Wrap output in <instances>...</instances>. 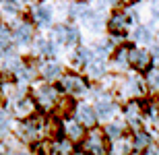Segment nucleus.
Returning a JSON list of instances; mask_svg holds the SVG:
<instances>
[{
  "label": "nucleus",
  "mask_w": 159,
  "mask_h": 155,
  "mask_svg": "<svg viewBox=\"0 0 159 155\" xmlns=\"http://www.w3.org/2000/svg\"><path fill=\"white\" fill-rule=\"evenodd\" d=\"M128 23H130L128 12H126V11H118V12H114L112 17H110V21H107V29L112 31L114 35H120V33L124 35V31H126Z\"/></svg>",
  "instance_id": "9"
},
{
  "label": "nucleus",
  "mask_w": 159,
  "mask_h": 155,
  "mask_svg": "<svg viewBox=\"0 0 159 155\" xmlns=\"http://www.w3.org/2000/svg\"><path fill=\"white\" fill-rule=\"evenodd\" d=\"M91 8H89V4L87 2H77V4H72L70 6V17H77V19H89L91 17Z\"/></svg>",
  "instance_id": "18"
},
{
  "label": "nucleus",
  "mask_w": 159,
  "mask_h": 155,
  "mask_svg": "<svg viewBox=\"0 0 159 155\" xmlns=\"http://www.w3.org/2000/svg\"><path fill=\"white\" fill-rule=\"evenodd\" d=\"M143 114H145V110H143L141 102H139V97H132V99L124 106V118H126V122H128L134 130H136V128H141Z\"/></svg>",
  "instance_id": "2"
},
{
  "label": "nucleus",
  "mask_w": 159,
  "mask_h": 155,
  "mask_svg": "<svg viewBox=\"0 0 159 155\" xmlns=\"http://www.w3.org/2000/svg\"><path fill=\"white\" fill-rule=\"evenodd\" d=\"M58 91H56V87H52V85H41L39 89L35 91V102L39 103L41 107H46V110H50V107H54L56 103H58Z\"/></svg>",
  "instance_id": "4"
},
{
  "label": "nucleus",
  "mask_w": 159,
  "mask_h": 155,
  "mask_svg": "<svg viewBox=\"0 0 159 155\" xmlns=\"http://www.w3.org/2000/svg\"><path fill=\"white\" fill-rule=\"evenodd\" d=\"M33 110H35V103L31 102L29 97H23V99H19V102H17V112L21 114V116H31Z\"/></svg>",
  "instance_id": "22"
},
{
  "label": "nucleus",
  "mask_w": 159,
  "mask_h": 155,
  "mask_svg": "<svg viewBox=\"0 0 159 155\" xmlns=\"http://www.w3.org/2000/svg\"><path fill=\"white\" fill-rule=\"evenodd\" d=\"M54 151H56V153H72V141L70 139L56 141V143H54Z\"/></svg>",
  "instance_id": "23"
},
{
  "label": "nucleus",
  "mask_w": 159,
  "mask_h": 155,
  "mask_svg": "<svg viewBox=\"0 0 159 155\" xmlns=\"http://www.w3.org/2000/svg\"><path fill=\"white\" fill-rule=\"evenodd\" d=\"M8 42H11L8 29H6V27H0V43H6V46H8Z\"/></svg>",
  "instance_id": "27"
},
{
  "label": "nucleus",
  "mask_w": 159,
  "mask_h": 155,
  "mask_svg": "<svg viewBox=\"0 0 159 155\" xmlns=\"http://www.w3.org/2000/svg\"><path fill=\"white\" fill-rule=\"evenodd\" d=\"M64 137L66 139H70L72 143H79V141H83L85 139V126L79 122L77 118L72 120V118H68V120H64Z\"/></svg>",
  "instance_id": "11"
},
{
  "label": "nucleus",
  "mask_w": 159,
  "mask_h": 155,
  "mask_svg": "<svg viewBox=\"0 0 159 155\" xmlns=\"http://www.w3.org/2000/svg\"><path fill=\"white\" fill-rule=\"evenodd\" d=\"M132 37L139 43H153V31H151V27H136Z\"/></svg>",
  "instance_id": "19"
},
{
  "label": "nucleus",
  "mask_w": 159,
  "mask_h": 155,
  "mask_svg": "<svg viewBox=\"0 0 159 155\" xmlns=\"http://www.w3.org/2000/svg\"><path fill=\"white\" fill-rule=\"evenodd\" d=\"M33 19H35V23L39 27H46V25L52 23V11L48 6H37L35 11H33Z\"/></svg>",
  "instance_id": "16"
},
{
  "label": "nucleus",
  "mask_w": 159,
  "mask_h": 155,
  "mask_svg": "<svg viewBox=\"0 0 159 155\" xmlns=\"http://www.w3.org/2000/svg\"><path fill=\"white\" fill-rule=\"evenodd\" d=\"M15 37H17L19 43H27L31 39V27L27 23H19L17 31H15Z\"/></svg>",
  "instance_id": "21"
},
{
  "label": "nucleus",
  "mask_w": 159,
  "mask_h": 155,
  "mask_svg": "<svg viewBox=\"0 0 159 155\" xmlns=\"http://www.w3.org/2000/svg\"><path fill=\"white\" fill-rule=\"evenodd\" d=\"M85 64H87V75L91 79H101L103 75H106V58L93 56V58L87 60Z\"/></svg>",
  "instance_id": "12"
},
{
  "label": "nucleus",
  "mask_w": 159,
  "mask_h": 155,
  "mask_svg": "<svg viewBox=\"0 0 159 155\" xmlns=\"http://www.w3.org/2000/svg\"><path fill=\"white\" fill-rule=\"evenodd\" d=\"M79 42V29L77 27H66V46H75Z\"/></svg>",
  "instance_id": "24"
},
{
  "label": "nucleus",
  "mask_w": 159,
  "mask_h": 155,
  "mask_svg": "<svg viewBox=\"0 0 159 155\" xmlns=\"http://www.w3.org/2000/svg\"><path fill=\"white\" fill-rule=\"evenodd\" d=\"M54 37H56L60 43H64L66 42V25H58V27L54 29Z\"/></svg>",
  "instance_id": "25"
},
{
  "label": "nucleus",
  "mask_w": 159,
  "mask_h": 155,
  "mask_svg": "<svg viewBox=\"0 0 159 155\" xmlns=\"http://www.w3.org/2000/svg\"><path fill=\"white\" fill-rule=\"evenodd\" d=\"M83 149L87 153H95V155H101L107 151V137L106 132L99 130V128H93L89 130V134L83 139Z\"/></svg>",
  "instance_id": "1"
},
{
  "label": "nucleus",
  "mask_w": 159,
  "mask_h": 155,
  "mask_svg": "<svg viewBox=\"0 0 159 155\" xmlns=\"http://www.w3.org/2000/svg\"><path fill=\"white\" fill-rule=\"evenodd\" d=\"M130 66L136 68L139 72L147 71L151 66V52H147L145 48H132L130 46Z\"/></svg>",
  "instance_id": "6"
},
{
  "label": "nucleus",
  "mask_w": 159,
  "mask_h": 155,
  "mask_svg": "<svg viewBox=\"0 0 159 155\" xmlns=\"http://www.w3.org/2000/svg\"><path fill=\"white\" fill-rule=\"evenodd\" d=\"M151 64L159 66V46H153V50H151Z\"/></svg>",
  "instance_id": "28"
},
{
  "label": "nucleus",
  "mask_w": 159,
  "mask_h": 155,
  "mask_svg": "<svg viewBox=\"0 0 159 155\" xmlns=\"http://www.w3.org/2000/svg\"><path fill=\"white\" fill-rule=\"evenodd\" d=\"M151 134H149L147 130H143V128H136L134 134H132V147H134L136 151H145L147 147H151Z\"/></svg>",
  "instance_id": "14"
},
{
  "label": "nucleus",
  "mask_w": 159,
  "mask_h": 155,
  "mask_svg": "<svg viewBox=\"0 0 159 155\" xmlns=\"http://www.w3.org/2000/svg\"><path fill=\"white\" fill-rule=\"evenodd\" d=\"M112 68L116 72H126L130 68V46H120L114 50Z\"/></svg>",
  "instance_id": "7"
},
{
  "label": "nucleus",
  "mask_w": 159,
  "mask_h": 155,
  "mask_svg": "<svg viewBox=\"0 0 159 155\" xmlns=\"http://www.w3.org/2000/svg\"><path fill=\"white\" fill-rule=\"evenodd\" d=\"M85 23H87L93 31H101L103 27H106V19H103L101 12H91V17L85 19Z\"/></svg>",
  "instance_id": "20"
},
{
  "label": "nucleus",
  "mask_w": 159,
  "mask_h": 155,
  "mask_svg": "<svg viewBox=\"0 0 159 155\" xmlns=\"http://www.w3.org/2000/svg\"><path fill=\"white\" fill-rule=\"evenodd\" d=\"M147 118L153 120V122H157V120H159V107L157 106H149L147 107Z\"/></svg>",
  "instance_id": "26"
},
{
  "label": "nucleus",
  "mask_w": 159,
  "mask_h": 155,
  "mask_svg": "<svg viewBox=\"0 0 159 155\" xmlns=\"http://www.w3.org/2000/svg\"><path fill=\"white\" fill-rule=\"evenodd\" d=\"M153 17L159 19V2H153Z\"/></svg>",
  "instance_id": "29"
},
{
  "label": "nucleus",
  "mask_w": 159,
  "mask_h": 155,
  "mask_svg": "<svg viewBox=\"0 0 159 155\" xmlns=\"http://www.w3.org/2000/svg\"><path fill=\"white\" fill-rule=\"evenodd\" d=\"M41 77L46 81H56V79L62 77V68H60L58 62H46L41 66Z\"/></svg>",
  "instance_id": "15"
},
{
  "label": "nucleus",
  "mask_w": 159,
  "mask_h": 155,
  "mask_svg": "<svg viewBox=\"0 0 159 155\" xmlns=\"http://www.w3.org/2000/svg\"><path fill=\"white\" fill-rule=\"evenodd\" d=\"M145 91H147V85H145V79H141V77L126 79L122 83V87H120V93L124 97H143Z\"/></svg>",
  "instance_id": "3"
},
{
  "label": "nucleus",
  "mask_w": 159,
  "mask_h": 155,
  "mask_svg": "<svg viewBox=\"0 0 159 155\" xmlns=\"http://www.w3.org/2000/svg\"><path fill=\"white\" fill-rule=\"evenodd\" d=\"M95 112H97V118L110 120V118H114V116H116V112H118V103L114 102L112 97L103 95L99 102H97V106H95Z\"/></svg>",
  "instance_id": "10"
},
{
  "label": "nucleus",
  "mask_w": 159,
  "mask_h": 155,
  "mask_svg": "<svg viewBox=\"0 0 159 155\" xmlns=\"http://www.w3.org/2000/svg\"><path fill=\"white\" fill-rule=\"evenodd\" d=\"M124 2H134V0H124Z\"/></svg>",
  "instance_id": "30"
},
{
  "label": "nucleus",
  "mask_w": 159,
  "mask_h": 155,
  "mask_svg": "<svg viewBox=\"0 0 159 155\" xmlns=\"http://www.w3.org/2000/svg\"><path fill=\"white\" fill-rule=\"evenodd\" d=\"M103 132H106V137H107V141H120L122 139V134H124V128H122V124L120 122H110V124L103 128Z\"/></svg>",
  "instance_id": "17"
},
{
  "label": "nucleus",
  "mask_w": 159,
  "mask_h": 155,
  "mask_svg": "<svg viewBox=\"0 0 159 155\" xmlns=\"http://www.w3.org/2000/svg\"><path fill=\"white\" fill-rule=\"evenodd\" d=\"M145 85L149 93H159V66H149L145 71Z\"/></svg>",
  "instance_id": "13"
},
{
  "label": "nucleus",
  "mask_w": 159,
  "mask_h": 155,
  "mask_svg": "<svg viewBox=\"0 0 159 155\" xmlns=\"http://www.w3.org/2000/svg\"><path fill=\"white\" fill-rule=\"evenodd\" d=\"M62 87L70 95H81V93L87 91V81L79 75H64L62 77Z\"/></svg>",
  "instance_id": "8"
},
{
  "label": "nucleus",
  "mask_w": 159,
  "mask_h": 155,
  "mask_svg": "<svg viewBox=\"0 0 159 155\" xmlns=\"http://www.w3.org/2000/svg\"><path fill=\"white\" fill-rule=\"evenodd\" d=\"M75 118H77L85 128H93L95 122H97V112H95V107H91L89 103H77V106H75Z\"/></svg>",
  "instance_id": "5"
}]
</instances>
